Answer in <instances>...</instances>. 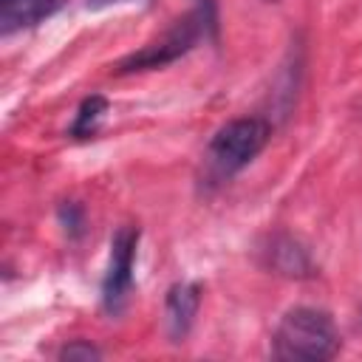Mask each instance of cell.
<instances>
[{
    "label": "cell",
    "mask_w": 362,
    "mask_h": 362,
    "mask_svg": "<svg viewBox=\"0 0 362 362\" xmlns=\"http://www.w3.org/2000/svg\"><path fill=\"white\" fill-rule=\"evenodd\" d=\"M215 28H218L215 3L212 0H198V6L192 11H187L184 17H178L161 37H156L144 48L133 51L130 57H124L116 65V74H136V71L164 68V65L175 62L178 57H184L187 51H192L201 37L204 40H206V34L215 37Z\"/></svg>",
    "instance_id": "obj_1"
},
{
    "label": "cell",
    "mask_w": 362,
    "mask_h": 362,
    "mask_svg": "<svg viewBox=\"0 0 362 362\" xmlns=\"http://www.w3.org/2000/svg\"><path fill=\"white\" fill-rule=\"evenodd\" d=\"M339 351V334L328 311L297 305L283 314L272 337V354L277 359H331Z\"/></svg>",
    "instance_id": "obj_2"
},
{
    "label": "cell",
    "mask_w": 362,
    "mask_h": 362,
    "mask_svg": "<svg viewBox=\"0 0 362 362\" xmlns=\"http://www.w3.org/2000/svg\"><path fill=\"white\" fill-rule=\"evenodd\" d=\"M272 136V124L260 116H243L226 122L206 144L204 153V173L209 181H229L240 173L257 153L266 147Z\"/></svg>",
    "instance_id": "obj_3"
},
{
    "label": "cell",
    "mask_w": 362,
    "mask_h": 362,
    "mask_svg": "<svg viewBox=\"0 0 362 362\" xmlns=\"http://www.w3.org/2000/svg\"><path fill=\"white\" fill-rule=\"evenodd\" d=\"M136 249H139V229L122 226L110 238V260L102 280V303L107 314H119L127 303V294L133 288V266H136Z\"/></svg>",
    "instance_id": "obj_4"
},
{
    "label": "cell",
    "mask_w": 362,
    "mask_h": 362,
    "mask_svg": "<svg viewBox=\"0 0 362 362\" xmlns=\"http://www.w3.org/2000/svg\"><path fill=\"white\" fill-rule=\"evenodd\" d=\"M201 305V286L198 283H175L167 291L164 300V325L173 342H184V337L189 334L195 314Z\"/></svg>",
    "instance_id": "obj_5"
},
{
    "label": "cell",
    "mask_w": 362,
    "mask_h": 362,
    "mask_svg": "<svg viewBox=\"0 0 362 362\" xmlns=\"http://www.w3.org/2000/svg\"><path fill=\"white\" fill-rule=\"evenodd\" d=\"M65 0H0V31L3 37L31 28L57 14Z\"/></svg>",
    "instance_id": "obj_6"
},
{
    "label": "cell",
    "mask_w": 362,
    "mask_h": 362,
    "mask_svg": "<svg viewBox=\"0 0 362 362\" xmlns=\"http://www.w3.org/2000/svg\"><path fill=\"white\" fill-rule=\"evenodd\" d=\"M266 263L277 274H286V277H311L314 274V263H311L308 252L288 235H274L269 240Z\"/></svg>",
    "instance_id": "obj_7"
},
{
    "label": "cell",
    "mask_w": 362,
    "mask_h": 362,
    "mask_svg": "<svg viewBox=\"0 0 362 362\" xmlns=\"http://www.w3.org/2000/svg\"><path fill=\"white\" fill-rule=\"evenodd\" d=\"M105 110H107V102H105L102 96H88V99L82 102V107H79L74 124H71V136H74V139H88V136H93L99 119L105 116Z\"/></svg>",
    "instance_id": "obj_8"
},
{
    "label": "cell",
    "mask_w": 362,
    "mask_h": 362,
    "mask_svg": "<svg viewBox=\"0 0 362 362\" xmlns=\"http://www.w3.org/2000/svg\"><path fill=\"white\" fill-rule=\"evenodd\" d=\"M99 356H102V351L82 339H74L59 351V359H99Z\"/></svg>",
    "instance_id": "obj_9"
},
{
    "label": "cell",
    "mask_w": 362,
    "mask_h": 362,
    "mask_svg": "<svg viewBox=\"0 0 362 362\" xmlns=\"http://www.w3.org/2000/svg\"><path fill=\"white\" fill-rule=\"evenodd\" d=\"M59 215H62V223H68L65 229H79V226H82V212H79V206H76V204L62 206V209H59Z\"/></svg>",
    "instance_id": "obj_10"
},
{
    "label": "cell",
    "mask_w": 362,
    "mask_h": 362,
    "mask_svg": "<svg viewBox=\"0 0 362 362\" xmlns=\"http://www.w3.org/2000/svg\"><path fill=\"white\" fill-rule=\"evenodd\" d=\"M88 3V8H107V6H116V3H124V0H85Z\"/></svg>",
    "instance_id": "obj_11"
},
{
    "label": "cell",
    "mask_w": 362,
    "mask_h": 362,
    "mask_svg": "<svg viewBox=\"0 0 362 362\" xmlns=\"http://www.w3.org/2000/svg\"><path fill=\"white\" fill-rule=\"evenodd\" d=\"M263 3H277V0H263Z\"/></svg>",
    "instance_id": "obj_12"
}]
</instances>
